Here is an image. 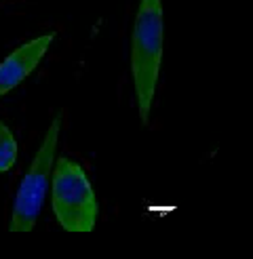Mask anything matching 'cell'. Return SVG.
Listing matches in <instances>:
<instances>
[{
    "mask_svg": "<svg viewBox=\"0 0 253 259\" xmlns=\"http://www.w3.org/2000/svg\"><path fill=\"white\" fill-rule=\"evenodd\" d=\"M53 40L55 34H43L34 40L21 45L13 53H9L5 61H0V97L19 87L38 68V63L43 61Z\"/></svg>",
    "mask_w": 253,
    "mask_h": 259,
    "instance_id": "cell-4",
    "label": "cell"
},
{
    "mask_svg": "<svg viewBox=\"0 0 253 259\" xmlns=\"http://www.w3.org/2000/svg\"><path fill=\"white\" fill-rule=\"evenodd\" d=\"M51 206L57 224L66 232H93L99 202L80 162L68 156L55 158L51 173Z\"/></svg>",
    "mask_w": 253,
    "mask_h": 259,
    "instance_id": "cell-2",
    "label": "cell"
},
{
    "mask_svg": "<svg viewBox=\"0 0 253 259\" xmlns=\"http://www.w3.org/2000/svg\"><path fill=\"white\" fill-rule=\"evenodd\" d=\"M162 0H139L131 32V76L139 120L150 122L162 63Z\"/></svg>",
    "mask_w": 253,
    "mask_h": 259,
    "instance_id": "cell-1",
    "label": "cell"
},
{
    "mask_svg": "<svg viewBox=\"0 0 253 259\" xmlns=\"http://www.w3.org/2000/svg\"><path fill=\"white\" fill-rule=\"evenodd\" d=\"M17 160V139L11 128L0 120V173L13 169Z\"/></svg>",
    "mask_w": 253,
    "mask_h": 259,
    "instance_id": "cell-5",
    "label": "cell"
},
{
    "mask_svg": "<svg viewBox=\"0 0 253 259\" xmlns=\"http://www.w3.org/2000/svg\"><path fill=\"white\" fill-rule=\"evenodd\" d=\"M59 133H61V114H57L53 122L49 124L43 144L17 188V196L15 202H13V213L9 222L11 232H32L38 222V215L43 211L47 190L51 184L53 164L57 158Z\"/></svg>",
    "mask_w": 253,
    "mask_h": 259,
    "instance_id": "cell-3",
    "label": "cell"
}]
</instances>
